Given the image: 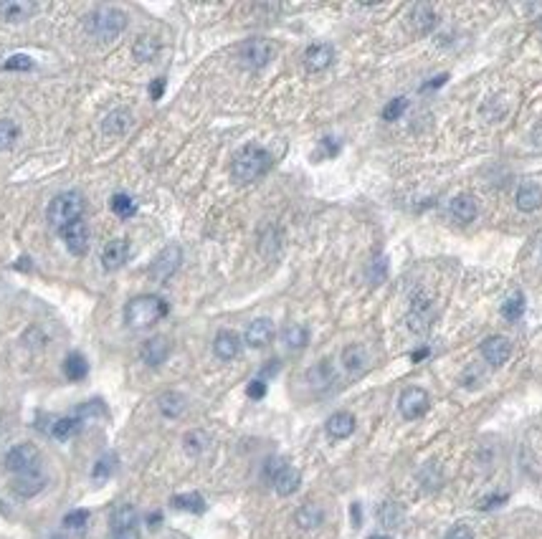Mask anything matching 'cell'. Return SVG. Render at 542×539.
<instances>
[{
  "instance_id": "obj_1",
  "label": "cell",
  "mask_w": 542,
  "mask_h": 539,
  "mask_svg": "<svg viewBox=\"0 0 542 539\" xmlns=\"http://www.w3.org/2000/svg\"><path fill=\"white\" fill-rule=\"evenodd\" d=\"M167 316V301L157 294H142L127 301L125 307V324L132 330H147Z\"/></svg>"
},
{
  "instance_id": "obj_2",
  "label": "cell",
  "mask_w": 542,
  "mask_h": 539,
  "mask_svg": "<svg viewBox=\"0 0 542 539\" xmlns=\"http://www.w3.org/2000/svg\"><path fill=\"white\" fill-rule=\"evenodd\" d=\"M269 168H271V154L264 147H258V145H246L233 157L231 172H233V177L238 182H254L264 175Z\"/></svg>"
},
{
  "instance_id": "obj_3",
  "label": "cell",
  "mask_w": 542,
  "mask_h": 539,
  "mask_svg": "<svg viewBox=\"0 0 542 539\" xmlns=\"http://www.w3.org/2000/svg\"><path fill=\"white\" fill-rule=\"evenodd\" d=\"M82 213H84V198L79 195L77 190H66V193L56 195L49 203L46 218H49V223L54 225L56 231H61V228H66L69 223L79 220Z\"/></svg>"
},
{
  "instance_id": "obj_4",
  "label": "cell",
  "mask_w": 542,
  "mask_h": 539,
  "mask_svg": "<svg viewBox=\"0 0 542 539\" xmlns=\"http://www.w3.org/2000/svg\"><path fill=\"white\" fill-rule=\"evenodd\" d=\"M127 26V15L119 10V8H99L89 15V23L86 29L89 33L97 38V41H114Z\"/></svg>"
},
{
  "instance_id": "obj_5",
  "label": "cell",
  "mask_w": 542,
  "mask_h": 539,
  "mask_svg": "<svg viewBox=\"0 0 542 539\" xmlns=\"http://www.w3.org/2000/svg\"><path fill=\"white\" fill-rule=\"evenodd\" d=\"M238 58L246 69H264L274 58V43L269 38H249L238 51Z\"/></svg>"
},
{
  "instance_id": "obj_6",
  "label": "cell",
  "mask_w": 542,
  "mask_h": 539,
  "mask_svg": "<svg viewBox=\"0 0 542 539\" xmlns=\"http://www.w3.org/2000/svg\"><path fill=\"white\" fill-rule=\"evenodd\" d=\"M38 449H36L33 443H18L13 449L6 453V469L13 471L15 476L18 474H26V471H36L38 469Z\"/></svg>"
},
{
  "instance_id": "obj_7",
  "label": "cell",
  "mask_w": 542,
  "mask_h": 539,
  "mask_svg": "<svg viewBox=\"0 0 542 539\" xmlns=\"http://www.w3.org/2000/svg\"><path fill=\"white\" fill-rule=\"evenodd\" d=\"M428 405H431V400H428V392L424 387H405L401 400H398L401 415L405 420H418L421 415L428 413Z\"/></svg>"
},
{
  "instance_id": "obj_8",
  "label": "cell",
  "mask_w": 542,
  "mask_h": 539,
  "mask_svg": "<svg viewBox=\"0 0 542 539\" xmlns=\"http://www.w3.org/2000/svg\"><path fill=\"white\" fill-rule=\"evenodd\" d=\"M183 264V251L180 246H165L160 253H157V259L153 261V266H150V276L155 281H167L173 276Z\"/></svg>"
},
{
  "instance_id": "obj_9",
  "label": "cell",
  "mask_w": 542,
  "mask_h": 539,
  "mask_svg": "<svg viewBox=\"0 0 542 539\" xmlns=\"http://www.w3.org/2000/svg\"><path fill=\"white\" fill-rule=\"evenodd\" d=\"M61 239L69 248L71 256H84V253L89 251V225L84 223V218L69 223L66 228H61Z\"/></svg>"
},
{
  "instance_id": "obj_10",
  "label": "cell",
  "mask_w": 542,
  "mask_h": 539,
  "mask_svg": "<svg viewBox=\"0 0 542 539\" xmlns=\"http://www.w3.org/2000/svg\"><path fill=\"white\" fill-rule=\"evenodd\" d=\"M481 355H484V360L492 367H502V364L512 357V342H509L507 337H500V335L487 337L481 342Z\"/></svg>"
},
{
  "instance_id": "obj_11",
  "label": "cell",
  "mask_w": 542,
  "mask_h": 539,
  "mask_svg": "<svg viewBox=\"0 0 542 539\" xmlns=\"http://www.w3.org/2000/svg\"><path fill=\"white\" fill-rule=\"evenodd\" d=\"M130 259V241L127 239H114L102 248V266L107 271H117L122 268Z\"/></svg>"
},
{
  "instance_id": "obj_12",
  "label": "cell",
  "mask_w": 542,
  "mask_h": 539,
  "mask_svg": "<svg viewBox=\"0 0 542 539\" xmlns=\"http://www.w3.org/2000/svg\"><path fill=\"white\" fill-rule=\"evenodd\" d=\"M334 61V49L330 43H312L309 49L304 51V66L309 71H325L330 69Z\"/></svg>"
},
{
  "instance_id": "obj_13",
  "label": "cell",
  "mask_w": 542,
  "mask_h": 539,
  "mask_svg": "<svg viewBox=\"0 0 542 539\" xmlns=\"http://www.w3.org/2000/svg\"><path fill=\"white\" fill-rule=\"evenodd\" d=\"M142 362L150 364V367H160L167 357H170V342L167 337H150L145 344H142Z\"/></svg>"
},
{
  "instance_id": "obj_14",
  "label": "cell",
  "mask_w": 542,
  "mask_h": 539,
  "mask_svg": "<svg viewBox=\"0 0 542 539\" xmlns=\"http://www.w3.org/2000/svg\"><path fill=\"white\" fill-rule=\"evenodd\" d=\"M43 486H46V476H43L38 469H36V471H26V474H18V476L13 478V491L21 499L36 497V494H38Z\"/></svg>"
},
{
  "instance_id": "obj_15",
  "label": "cell",
  "mask_w": 542,
  "mask_h": 539,
  "mask_svg": "<svg viewBox=\"0 0 542 539\" xmlns=\"http://www.w3.org/2000/svg\"><path fill=\"white\" fill-rule=\"evenodd\" d=\"M244 339L249 347H254V350L266 347V344L274 339V324H271V319H254V322L246 327Z\"/></svg>"
},
{
  "instance_id": "obj_16",
  "label": "cell",
  "mask_w": 542,
  "mask_h": 539,
  "mask_svg": "<svg viewBox=\"0 0 542 539\" xmlns=\"http://www.w3.org/2000/svg\"><path fill=\"white\" fill-rule=\"evenodd\" d=\"M213 352H216V357L223 360V362L236 360L238 352H241V339H238L236 332H229V330L218 332L216 342H213Z\"/></svg>"
},
{
  "instance_id": "obj_17",
  "label": "cell",
  "mask_w": 542,
  "mask_h": 539,
  "mask_svg": "<svg viewBox=\"0 0 542 539\" xmlns=\"http://www.w3.org/2000/svg\"><path fill=\"white\" fill-rule=\"evenodd\" d=\"M132 127V112L130 109H114L102 120V132L109 137H119Z\"/></svg>"
},
{
  "instance_id": "obj_18",
  "label": "cell",
  "mask_w": 542,
  "mask_h": 539,
  "mask_svg": "<svg viewBox=\"0 0 542 539\" xmlns=\"http://www.w3.org/2000/svg\"><path fill=\"white\" fill-rule=\"evenodd\" d=\"M370 362V355L365 350V344H350L342 350V364H345V370L353 372V375H360Z\"/></svg>"
},
{
  "instance_id": "obj_19",
  "label": "cell",
  "mask_w": 542,
  "mask_h": 539,
  "mask_svg": "<svg viewBox=\"0 0 542 539\" xmlns=\"http://www.w3.org/2000/svg\"><path fill=\"white\" fill-rule=\"evenodd\" d=\"M327 433L332 435V438H337V441L350 438V435L355 433V415L345 413V410L330 415V420H327Z\"/></svg>"
},
{
  "instance_id": "obj_20",
  "label": "cell",
  "mask_w": 542,
  "mask_h": 539,
  "mask_svg": "<svg viewBox=\"0 0 542 539\" xmlns=\"http://www.w3.org/2000/svg\"><path fill=\"white\" fill-rule=\"evenodd\" d=\"M271 483H274L277 494H281V497H292L294 491L299 489V483H302V476H299L297 469H292V466L286 463L284 469H281L277 476L271 478Z\"/></svg>"
},
{
  "instance_id": "obj_21",
  "label": "cell",
  "mask_w": 542,
  "mask_h": 539,
  "mask_svg": "<svg viewBox=\"0 0 542 539\" xmlns=\"http://www.w3.org/2000/svg\"><path fill=\"white\" fill-rule=\"evenodd\" d=\"M449 213L459 223H472L474 218H477V200L472 195H456L449 203Z\"/></svg>"
},
{
  "instance_id": "obj_22",
  "label": "cell",
  "mask_w": 542,
  "mask_h": 539,
  "mask_svg": "<svg viewBox=\"0 0 542 539\" xmlns=\"http://www.w3.org/2000/svg\"><path fill=\"white\" fill-rule=\"evenodd\" d=\"M517 208L525 210V213H532V210L542 208V188L535 182H525L520 190H517Z\"/></svg>"
},
{
  "instance_id": "obj_23",
  "label": "cell",
  "mask_w": 542,
  "mask_h": 539,
  "mask_svg": "<svg viewBox=\"0 0 542 539\" xmlns=\"http://www.w3.org/2000/svg\"><path fill=\"white\" fill-rule=\"evenodd\" d=\"M157 54H160V41L153 38V35H139L132 46V56H134V61H139V63L155 61Z\"/></svg>"
},
{
  "instance_id": "obj_24",
  "label": "cell",
  "mask_w": 542,
  "mask_h": 539,
  "mask_svg": "<svg viewBox=\"0 0 542 539\" xmlns=\"http://www.w3.org/2000/svg\"><path fill=\"white\" fill-rule=\"evenodd\" d=\"M137 509L132 504H122L117 509L111 511L109 517V524H111V532H119V529H132L137 526Z\"/></svg>"
},
{
  "instance_id": "obj_25",
  "label": "cell",
  "mask_w": 542,
  "mask_h": 539,
  "mask_svg": "<svg viewBox=\"0 0 542 539\" xmlns=\"http://www.w3.org/2000/svg\"><path fill=\"white\" fill-rule=\"evenodd\" d=\"M294 519H297V526H302V529H317L322 524V519H325V511L317 504H304L297 509Z\"/></svg>"
},
{
  "instance_id": "obj_26",
  "label": "cell",
  "mask_w": 542,
  "mask_h": 539,
  "mask_svg": "<svg viewBox=\"0 0 542 539\" xmlns=\"http://www.w3.org/2000/svg\"><path fill=\"white\" fill-rule=\"evenodd\" d=\"M157 405H160V413L165 418H180L183 410H185V398L180 392H162L157 398Z\"/></svg>"
},
{
  "instance_id": "obj_27",
  "label": "cell",
  "mask_w": 542,
  "mask_h": 539,
  "mask_svg": "<svg viewBox=\"0 0 542 539\" xmlns=\"http://www.w3.org/2000/svg\"><path fill=\"white\" fill-rule=\"evenodd\" d=\"M86 372H89V364L84 360V355L79 352H71L69 357L63 360V375L71 380V383H79V380L86 378Z\"/></svg>"
},
{
  "instance_id": "obj_28",
  "label": "cell",
  "mask_w": 542,
  "mask_h": 539,
  "mask_svg": "<svg viewBox=\"0 0 542 539\" xmlns=\"http://www.w3.org/2000/svg\"><path fill=\"white\" fill-rule=\"evenodd\" d=\"M410 21H413V26H416L418 33H428V31L436 26V15H433L431 6H426V3H421V6L413 8V13H410Z\"/></svg>"
},
{
  "instance_id": "obj_29",
  "label": "cell",
  "mask_w": 542,
  "mask_h": 539,
  "mask_svg": "<svg viewBox=\"0 0 542 539\" xmlns=\"http://www.w3.org/2000/svg\"><path fill=\"white\" fill-rule=\"evenodd\" d=\"M281 339H284V344L289 350H302V347H307V342H309V332H307V327H302V324H289V327L281 332Z\"/></svg>"
},
{
  "instance_id": "obj_30",
  "label": "cell",
  "mask_w": 542,
  "mask_h": 539,
  "mask_svg": "<svg viewBox=\"0 0 542 539\" xmlns=\"http://www.w3.org/2000/svg\"><path fill=\"white\" fill-rule=\"evenodd\" d=\"M0 13L6 15V21L18 23V21H26L28 15H33L36 6L33 3H3V6H0Z\"/></svg>"
},
{
  "instance_id": "obj_31",
  "label": "cell",
  "mask_w": 542,
  "mask_h": 539,
  "mask_svg": "<svg viewBox=\"0 0 542 539\" xmlns=\"http://www.w3.org/2000/svg\"><path fill=\"white\" fill-rule=\"evenodd\" d=\"M79 428H82V420L69 415V418H59L51 428V435H54L56 441H69L71 435L79 433Z\"/></svg>"
},
{
  "instance_id": "obj_32",
  "label": "cell",
  "mask_w": 542,
  "mask_h": 539,
  "mask_svg": "<svg viewBox=\"0 0 542 539\" xmlns=\"http://www.w3.org/2000/svg\"><path fill=\"white\" fill-rule=\"evenodd\" d=\"M378 519H380L382 526L396 529V526L403 522V509H401V504H396V501H385V504L378 509Z\"/></svg>"
},
{
  "instance_id": "obj_33",
  "label": "cell",
  "mask_w": 542,
  "mask_h": 539,
  "mask_svg": "<svg viewBox=\"0 0 542 539\" xmlns=\"http://www.w3.org/2000/svg\"><path fill=\"white\" fill-rule=\"evenodd\" d=\"M170 504H173L175 509L193 511V514H203V511H206V501H203L201 494H178V497H173Z\"/></svg>"
},
{
  "instance_id": "obj_34",
  "label": "cell",
  "mask_w": 542,
  "mask_h": 539,
  "mask_svg": "<svg viewBox=\"0 0 542 539\" xmlns=\"http://www.w3.org/2000/svg\"><path fill=\"white\" fill-rule=\"evenodd\" d=\"M111 210H114V216L117 218L127 220V218H132L134 213H137V203H134L127 193H114V195H111Z\"/></svg>"
},
{
  "instance_id": "obj_35",
  "label": "cell",
  "mask_w": 542,
  "mask_h": 539,
  "mask_svg": "<svg viewBox=\"0 0 542 539\" xmlns=\"http://www.w3.org/2000/svg\"><path fill=\"white\" fill-rule=\"evenodd\" d=\"M18 134H21V129H18V124H15L13 120H0V152L8 147H13V142L18 140Z\"/></svg>"
},
{
  "instance_id": "obj_36",
  "label": "cell",
  "mask_w": 542,
  "mask_h": 539,
  "mask_svg": "<svg viewBox=\"0 0 542 539\" xmlns=\"http://www.w3.org/2000/svg\"><path fill=\"white\" fill-rule=\"evenodd\" d=\"M502 314H504V319H509V322H517V319L525 314V296L522 294L509 296V299L502 304Z\"/></svg>"
},
{
  "instance_id": "obj_37",
  "label": "cell",
  "mask_w": 542,
  "mask_h": 539,
  "mask_svg": "<svg viewBox=\"0 0 542 539\" xmlns=\"http://www.w3.org/2000/svg\"><path fill=\"white\" fill-rule=\"evenodd\" d=\"M183 446H185V451H188L190 456H201L203 451H206V446H208V435L203 433V431H190V433L185 435Z\"/></svg>"
},
{
  "instance_id": "obj_38",
  "label": "cell",
  "mask_w": 542,
  "mask_h": 539,
  "mask_svg": "<svg viewBox=\"0 0 542 539\" xmlns=\"http://www.w3.org/2000/svg\"><path fill=\"white\" fill-rule=\"evenodd\" d=\"M405 106H408V99H403V97H398V99H393L385 109H382V120L385 122H396L401 114L405 112Z\"/></svg>"
},
{
  "instance_id": "obj_39",
  "label": "cell",
  "mask_w": 542,
  "mask_h": 539,
  "mask_svg": "<svg viewBox=\"0 0 542 539\" xmlns=\"http://www.w3.org/2000/svg\"><path fill=\"white\" fill-rule=\"evenodd\" d=\"M309 380H312V383H314L317 387L327 385V383L332 380V370H330V362H320V364H317V367H314V370L309 372Z\"/></svg>"
},
{
  "instance_id": "obj_40",
  "label": "cell",
  "mask_w": 542,
  "mask_h": 539,
  "mask_svg": "<svg viewBox=\"0 0 542 539\" xmlns=\"http://www.w3.org/2000/svg\"><path fill=\"white\" fill-rule=\"evenodd\" d=\"M6 71H31L33 69V58L31 56H10L6 63H3Z\"/></svg>"
},
{
  "instance_id": "obj_41",
  "label": "cell",
  "mask_w": 542,
  "mask_h": 539,
  "mask_svg": "<svg viewBox=\"0 0 542 539\" xmlns=\"http://www.w3.org/2000/svg\"><path fill=\"white\" fill-rule=\"evenodd\" d=\"M86 519H89V511L86 509L69 511V514L63 517V526H69V529H79V526L86 524Z\"/></svg>"
},
{
  "instance_id": "obj_42",
  "label": "cell",
  "mask_w": 542,
  "mask_h": 539,
  "mask_svg": "<svg viewBox=\"0 0 542 539\" xmlns=\"http://www.w3.org/2000/svg\"><path fill=\"white\" fill-rule=\"evenodd\" d=\"M111 469H114V458H111V456L99 458L97 466H94V478H97V481H104V478L111 474Z\"/></svg>"
},
{
  "instance_id": "obj_43",
  "label": "cell",
  "mask_w": 542,
  "mask_h": 539,
  "mask_svg": "<svg viewBox=\"0 0 542 539\" xmlns=\"http://www.w3.org/2000/svg\"><path fill=\"white\" fill-rule=\"evenodd\" d=\"M246 395H249L251 400H261L266 395V383L264 380H251L249 387H246Z\"/></svg>"
},
{
  "instance_id": "obj_44",
  "label": "cell",
  "mask_w": 542,
  "mask_h": 539,
  "mask_svg": "<svg viewBox=\"0 0 542 539\" xmlns=\"http://www.w3.org/2000/svg\"><path fill=\"white\" fill-rule=\"evenodd\" d=\"M446 539H474V532L469 529V526L459 524V526H454L451 532L446 534Z\"/></svg>"
},
{
  "instance_id": "obj_45",
  "label": "cell",
  "mask_w": 542,
  "mask_h": 539,
  "mask_svg": "<svg viewBox=\"0 0 542 539\" xmlns=\"http://www.w3.org/2000/svg\"><path fill=\"white\" fill-rule=\"evenodd\" d=\"M337 152H340V145H337V142L330 140V137L322 140V154H325V157H334Z\"/></svg>"
},
{
  "instance_id": "obj_46",
  "label": "cell",
  "mask_w": 542,
  "mask_h": 539,
  "mask_svg": "<svg viewBox=\"0 0 542 539\" xmlns=\"http://www.w3.org/2000/svg\"><path fill=\"white\" fill-rule=\"evenodd\" d=\"M162 94H165V79H155L153 84H150V97L160 99Z\"/></svg>"
},
{
  "instance_id": "obj_47",
  "label": "cell",
  "mask_w": 542,
  "mask_h": 539,
  "mask_svg": "<svg viewBox=\"0 0 542 539\" xmlns=\"http://www.w3.org/2000/svg\"><path fill=\"white\" fill-rule=\"evenodd\" d=\"M109 539H139V532L137 526H132V529H119V532H111Z\"/></svg>"
},
{
  "instance_id": "obj_48",
  "label": "cell",
  "mask_w": 542,
  "mask_h": 539,
  "mask_svg": "<svg viewBox=\"0 0 542 539\" xmlns=\"http://www.w3.org/2000/svg\"><path fill=\"white\" fill-rule=\"evenodd\" d=\"M446 79H449V77H446V74H444V77H438V79H431V81H428V84H426V86H421V89H438V86H441V84H444V81H446Z\"/></svg>"
},
{
  "instance_id": "obj_49",
  "label": "cell",
  "mask_w": 542,
  "mask_h": 539,
  "mask_svg": "<svg viewBox=\"0 0 542 539\" xmlns=\"http://www.w3.org/2000/svg\"><path fill=\"white\" fill-rule=\"evenodd\" d=\"M426 357H428V350H426V347H424V350H416L413 355H410V360H413V362H421V360H426Z\"/></svg>"
},
{
  "instance_id": "obj_50",
  "label": "cell",
  "mask_w": 542,
  "mask_h": 539,
  "mask_svg": "<svg viewBox=\"0 0 542 539\" xmlns=\"http://www.w3.org/2000/svg\"><path fill=\"white\" fill-rule=\"evenodd\" d=\"M353 524L360 526V506L357 504H353Z\"/></svg>"
},
{
  "instance_id": "obj_51",
  "label": "cell",
  "mask_w": 542,
  "mask_h": 539,
  "mask_svg": "<svg viewBox=\"0 0 542 539\" xmlns=\"http://www.w3.org/2000/svg\"><path fill=\"white\" fill-rule=\"evenodd\" d=\"M160 514H150V517H147V524H150V526H153V529H155V526H157V524H160Z\"/></svg>"
},
{
  "instance_id": "obj_52",
  "label": "cell",
  "mask_w": 542,
  "mask_h": 539,
  "mask_svg": "<svg viewBox=\"0 0 542 539\" xmlns=\"http://www.w3.org/2000/svg\"><path fill=\"white\" fill-rule=\"evenodd\" d=\"M370 539H390V537H385V534H375V537H370Z\"/></svg>"
}]
</instances>
